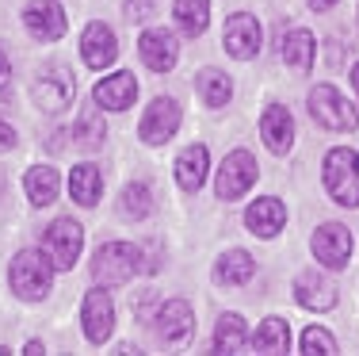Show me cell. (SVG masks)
I'll use <instances>...</instances> for the list:
<instances>
[{
    "instance_id": "cell-35",
    "label": "cell",
    "mask_w": 359,
    "mask_h": 356,
    "mask_svg": "<svg viewBox=\"0 0 359 356\" xmlns=\"http://www.w3.org/2000/svg\"><path fill=\"white\" fill-rule=\"evenodd\" d=\"M332 4H337V0H310V8H313V12H329Z\"/></svg>"
},
{
    "instance_id": "cell-21",
    "label": "cell",
    "mask_w": 359,
    "mask_h": 356,
    "mask_svg": "<svg viewBox=\"0 0 359 356\" xmlns=\"http://www.w3.org/2000/svg\"><path fill=\"white\" fill-rule=\"evenodd\" d=\"M283 62L290 70L298 73V77H310L313 73V62H318V42L306 27H294L283 35Z\"/></svg>"
},
{
    "instance_id": "cell-6",
    "label": "cell",
    "mask_w": 359,
    "mask_h": 356,
    "mask_svg": "<svg viewBox=\"0 0 359 356\" xmlns=\"http://www.w3.org/2000/svg\"><path fill=\"white\" fill-rule=\"evenodd\" d=\"M31 96H35V107L39 112H65V107L76 100V77L65 65H46V70L35 77L31 84Z\"/></svg>"
},
{
    "instance_id": "cell-3",
    "label": "cell",
    "mask_w": 359,
    "mask_h": 356,
    "mask_svg": "<svg viewBox=\"0 0 359 356\" xmlns=\"http://www.w3.org/2000/svg\"><path fill=\"white\" fill-rule=\"evenodd\" d=\"M138 272H145L142 249L130 242H104L96 249V257H92V279L100 287H123Z\"/></svg>"
},
{
    "instance_id": "cell-34",
    "label": "cell",
    "mask_w": 359,
    "mask_h": 356,
    "mask_svg": "<svg viewBox=\"0 0 359 356\" xmlns=\"http://www.w3.org/2000/svg\"><path fill=\"white\" fill-rule=\"evenodd\" d=\"M23 352H27V356H42V352H46V345H42V341H27V349H23Z\"/></svg>"
},
{
    "instance_id": "cell-13",
    "label": "cell",
    "mask_w": 359,
    "mask_h": 356,
    "mask_svg": "<svg viewBox=\"0 0 359 356\" xmlns=\"http://www.w3.org/2000/svg\"><path fill=\"white\" fill-rule=\"evenodd\" d=\"M138 54H142L145 70L172 73L176 62H180V39L165 27H149V31H142V39H138Z\"/></svg>"
},
{
    "instance_id": "cell-32",
    "label": "cell",
    "mask_w": 359,
    "mask_h": 356,
    "mask_svg": "<svg viewBox=\"0 0 359 356\" xmlns=\"http://www.w3.org/2000/svg\"><path fill=\"white\" fill-rule=\"evenodd\" d=\"M123 12H126V20H130V23H145L153 12H157V0H126Z\"/></svg>"
},
{
    "instance_id": "cell-18",
    "label": "cell",
    "mask_w": 359,
    "mask_h": 356,
    "mask_svg": "<svg viewBox=\"0 0 359 356\" xmlns=\"http://www.w3.org/2000/svg\"><path fill=\"white\" fill-rule=\"evenodd\" d=\"M134 100H138V81L126 70L111 73L92 88V104H100L104 112H126V107H134Z\"/></svg>"
},
{
    "instance_id": "cell-26",
    "label": "cell",
    "mask_w": 359,
    "mask_h": 356,
    "mask_svg": "<svg viewBox=\"0 0 359 356\" xmlns=\"http://www.w3.org/2000/svg\"><path fill=\"white\" fill-rule=\"evenodd\" d=\"M252 345V334L249 326H245L241 315H222L218 326H215V352H245Z\"/></svg>"
},
{
    "instance_id": "cell-38",
    "label": "cell",
    "mask_w": 359,
    "mask_h": 356,
    "mask_svg": "<svg viewBox=\"0 0 359 356\" xmlns=\"http://www.w3.org/2000/svg\"><path fill=\"white\" fill-rule=\"evenodd\" d=\"M0 100H8V92H4V88H0Z\"/></svg>"
},
{
    "instance_id": "cell-2",
    "label": "cell",
    "mask_w": 359,
    "mask_h": 356,
    "mask_svg": "<svg viewBox=\"0 0 359 356\" xmlns=\"http://www.w3.org/2000/svg\"><path fill=\"white\" fill-rule=\"evenodd\" d=\"M321 180L332 203L340 207H359V150L332 146L321 161Z\"/></svg>"
},
{
    "instance_id": "cell-27",
    "label": "cell",
    "mask_w": 359,
    "mask_h": 356,
    "mask_svg": "<svg viewBox=\"0 0 359 356\" xmlns=\"http://www.w3.org/2000/svg\"><path fill=\"white\" fill-rule=\"evenodd\" d=\"M252 352H290V326L279 315L264 318L252 334Z\"/></svg>"
},
{
    "instance_id": "cell-5",
    "label": "cell",
    "mask_w": 359,
    "mask_h": 356,
    "mask_svg": "<svg viewBox=\"0 0 359 356\" xmlns=\"http://www.w3.org/2000/svg\"><path fill=\"white\" fill-rule=\"evenodd\" d=\"M42 249H46V257L54 261L57 272H69V268L81 261V249H84V226L76 223V218H54V223L46 226V234H42Z\"/></svg>"
},
{
    "instance_id": "cell-4",
    "label": "cell",
    "mask_w": 359,
    "mask_h": 356,
    "mask_svg": "<svg viewBox=\"0 0 359 356\" xmlns=\"http://www.w3.org/2000/svg\"><path fill=\"white\" fill-rule=\"evenodd\" d=\"M306 104H310L313 123L325 126V131H332V134H352V131H359V107L348 104L344 92L332 88V84H325V81L313 84Z\"/></svg>"
},
{
    "instance_id": "cell-11",
    "label": "cell",
    "mask_w": 359,
    "mask_h": 356,
    "mask_svg": "<svg viewBox=\"0 0 359 356\" xmlns=\"http://www.w3.org/2000/svg\"><path fill=\"white\" fill-rule=\"evenodd\" d=\"M81 326H84V337H88L92 345H107L111 341V334H115V303H111L107 287L96 284V291L84 295Z\"/></svg>"
},
{
    "instance_id": "cell-12",
    "label": "cell",
    "mask_w": 359,
    "mask_h": 356,
    "mask_svg": "<svg viewBox=\"0 0 359 356\" xmlns=\"http://www.w3.org/2000/svg\"><path fill=\"white\" fill-rule=\"evenodd\" d=\"M23 27L31 31L39 42H57L69 31V20H65V8L57 0H31L23 8Z\"/></svg>"
},
{
    "instance_id": "cell-10",
    "label": "cell",
    "mask_w": 359,
    "mask_h": 356,
    "mask_svg": "<svg viewBox=\"0 0 359 356\" xmlns=\"http://www.w3.org/2000/svg\"><path fill=\"white\" fill-rule=\"evenodd\" d=\"M180 123H184V112L172 96H157L149 107H145L142 123H138V138L145 146H165L168 138H176Z\"/></svg>"
},
{
    "instance_id": "cell-19",
    "label": "cell",
    "mask_w": 359,
    "mask_h": 356,
    "mask_svg": "<svg viewBox=\"0 0 359 356\" xmlns=\"http://www.w3.org/2000/svg\"><path fill=\"white\" fill-rule=\"evenodd\" d=\"M245 226H249V234L264 237V242H271L279 230L287 226V203L279 196H264L256 199L249 211H245Z\"/></svg>"
},
{
    "instance_id": "cell-14",
    "label": "cell",
    "mask_w": 359,
    "mask_h": 356,
    "mask_svg": "<svg viewBox=\"0 0 359 356\" xmlns=\"http://www.w3.org/2000/svg\"><path fill=\"white\" fill-rule=\"evenodd\" d=\"M294 299L302 310H313V315H325V310L337 307V284H332L325 272H318V268H306V272L294 276Z\"/></svg>"
},
{
    "instance_id": "cell-7",
    "label": "cell",
    "mask_w": 359,
    "mask_h": 356,
    "mask_svg": "<svg viewBox=\"0 0 359 356\" xmlns=\"http://www.w3.org/2000/svg\"><path fill=\"white\" fill-rule=\"evenodd\" d=\"M256 176H260V165H256V157L249 154V150H233V154H226V161H222V169H218V180H215L218 199L233 203V199L249 196Z\"/></svg>"
},
{
    "instance_id": "cell-37",
    "label": "cell",
    "mask_w": 359,
    "mask_h": 356,
    "mask_svg": "<svg viewBox=\"0 0 359 356\" xmlns=\"http://www.w3.org/2000/svg\"><path fill=\"white\" fill-rule=\"evenodd\" d=\"M352 88H355V92H359V62H355V65H352Z\"/></svg>"
},
{
    "instance_id": "cell-33",
    "label": "cell",
    "mask_w": 359,
    "mask_h": 356,
    "mask_svg": "<svg viewBox=\"0 0 359 356\" xmlns=\"http://www.w3.org/2000/svg\"><path fill=\"white\" fill-rule=\"evenodd\" d=\"M15 142H20V134H15V126H8L4 119H0V154H12Z\"/></svg>"
},
{
    "instance_id": "cell-20",
    "label": "cell",
    "mask_w": 359,
    "mask_h": 356,
    "mask_svg": "<svg viewBox=\"0 0 359 356\" xmlns=\"http://www.w3.org/2000/svg\"><path fill=\"white\" fill-rule=\"evenodd\" d=\"M207 173H210V154H207L203 142L180 150V157H176V184L187 192V196H195V192L207 184Z\"/></svg>"
},
{
    "instance_id": "cell-15",
    "label": "cell",
    "mask_w": 359,
    "mask_h": 356,
    "mask_svg": "<svg viewBox=\"0 0 359 356\" xmlns=\"http://www.w3.org/2000/svg\"><path fill=\"white\" fill-rule=\"evenodd\" d=\"M157 334L165 345H187L195 334V310L187 299H168L157 307Z\"/></svg>"
},
{
    "instance_id": "cell-22",
    "label": "cell",
    "mask_w": 359,
    "mask_h": 356,
    "mask_svg": "<svg viewBox=\"0 0 359 356\" xmlns=\"http://www.w3.org/2000/svg\"><path fill=\"white\" fill-rule=\"evenodd\" d=\"M252 272H256V261H252L245 249H226V253L215 261V284H222V287H241V284H249Z\"/></svg>"
},
{
    "instance_id": "cell-1",
    "label": "cell",
    "mask_w": 359,
    "mask_h": 356,
    "mask_svg": "<svg viewBox=\"0 0 359 356\" xmlns=\"http://www.w3.org/2000/svg\"><path fill=\"white\" fill-rule=\"evenodd\" d=\"M54 261L46 257V249H23L12 257V268H8V284L20 295L23 303H42L54 287Z\"/></svg>"
},
{
    "instance_id": "cell-24",
    "label": "cell",
    "mask_w": 359,
    "mask_h": 356,
    "mask_svg": "<svg viewBox=\"0 0 359 356\" xmlns=\"http://www.w3.org/2000/svg\"><path fill=\"white\" fill-rule=\"evenodd\" d=\"M57 188H62V176L50 165H35L23 176V192H27V199L35 203V207H50V203L57 199Z\"/></svg>"
},
{
    "instance_id": "cell-28",
    "label": "cell",
    "mask_w": 359,
    "mask_h": 356,
    "mask_svg": "<svg viewBox=\"0 0 359 356\" xmlns=\"http://www.w3.org/2000/svg\"><path fill=\"white\" fill-rule=\"evenodd\" d=\"M172 15H176L180 31H184L187 39H199L210 23V0H176Z\"/></svg>"
},
{
    "instance_id": "cell-25",
    "label": "cell",
    "mask_w": 359,
    "mask_h": 356,
    "mask_svg": "<svg viewBox=\"0 0 359 356\" xmlns=\"http://www.w3.org/2000/svg\"><path fill=\"white\" fill-rule=\"evenodd\" d=\"M195 92H199V100L207 107H226L233 100V81L222 70H215V65H207V70L195 73Z\"/></svg>"
},
{
    "instance_id": "cell-9",
    "label": "cell",
    "mask_w": 359,
    "mask_h": 356,
    "mask_svg": "<svg viewBox=\"0 0 359 356\" xmlns=\"http://www.w3.org/2000/svg\"><path fill=\"white\" fill-rule=\"evenodd\" d=\"M260 42H264V27L252 12H233L222 27V46L233 62H252L260 54Z\"/></svg>"
},
{
    "instance_id": "cell-17",
    "label": "cell",
    "mask_w": 359,
    "mask_h": 356,
    "mask_svg": "<svg viewBox=\"0 0 359 356\" xmlns=\"http://www.w3.org/2000/svg\"><path fill=\"white\" fill-rule=\"evenodd\" d=\"M260 138L276 157H287L294 150V115L283 104H268L260 115Z\"/></svg>"
},
{
    "instance_id": "cell-8",
    "label": "cell",
    "mask_w": 359,
    "mask_h": 356,
    "mask_svg": "<svg viewBox=\"0 0 359 356\" xmlns=\"http://www.w3.org/2000/svg\"><path fill=\"white\" fill-rule=\"evenodd\" d=\"M310 249H313V257H318L321 268L340 272V268H348V261H352L355 242H352V230H348L344 223H325V226L313 230Z\"/></svg>"
},
{
    "instance_id": "cell-30",
    "label": "cell",
    "mask_w": 359,
    "mask_h": 356,
    "mask_svg": "<svg viewBox=\"0 0 359 356\" xmlns=\"http://www.w3.org/2000/svg\"><path fill=\"white\" fill-rule=\"evenodd\" d=\"M76 138H81L84 150H100L107 142V119H104V107H84L81 119H76Z\"/></svg>"
},
{
    "instance_id": "cell-31",
    "label": "cell",
    "mask_w": 359,
    "mask_h": 356,
    "mask_svg": "<svg viewBox=\"0 0 359 356\" xmlns=\"http://www.w3.org/2000/svg\"><path fill=\"white\" fill-rule=\"evenodd\" d=\"M302 352H310V356H318V352L332 356V352H340V345H337V337H332L329 329H321V326H310V329L302 334Z\"/></svg>"
},
{
    "instance_id": "cell-29",
    "label": "cell",
    "mask_w": 359,
    "mask_h": 356,
    "mask_svg": "<svg viewBox=\"0 0 359 356\" xmlns=\"http://www.w3.org/2000/svg\"><path fill=\"white\" fill-rule=\"evenodd\" d=\"M153 211H157V203H153V192L149 184L134 180L123 188V196H118V215L123 218H134V223H142V218H149Z\"/></svg>"
},
{
    "instance_id": "cell-23",
    "label": "cell",
    "mask_w": 359,
    "mask_h": 356,
    "mask_svg": "<svg viewBox=\"0 0 359 356\" xmlns=\"http://www.w3.org/2000/svg\"><path fill=\"white\" fill-rule=\"evenodd\" d=\"M100 192H104V173H100L92 161L73 165V173H69V196L81 203V207H96Z\"/></svg>"
},
{
    "instance_id": "cell-36",
    "label": "cell",
    "mask_w": 359,
    "mask_h": 356,
    "mask_svg": "<svg viewBox=\"0 0 359 356\" xmlns=\"http://www.w3.org/2000/svg\"><path fill=\"white\" fill-rule=\"evenodd\" d=\"M4 77H8V54L0 50V81H4Z\"/></svg>"
},
{
    "instance_id": "cell-16",
    "label": "cell",
    "mask_w": 359,
    "mask_h": 356,
    "mask_svg": "<svg viewBox=\"0 0 359 356\" xmlns=\"http://www.w3.org/2000/svg\"><path fill=\"white\" fill-rule=\"evenodd\" d=\"M81 58H84L88 70H100V73H104L107 65H115V58H118L115 31H111L107 23L92 20L88 27H84V35H81Z\"/></svg>"
}]
</instances>
